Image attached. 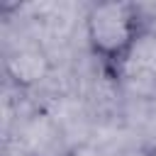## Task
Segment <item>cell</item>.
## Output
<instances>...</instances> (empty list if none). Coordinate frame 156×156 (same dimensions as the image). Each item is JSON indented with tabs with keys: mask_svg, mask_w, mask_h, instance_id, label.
Instances as JSON below:
<instances>
[{
	"mask_svg": "<svg viewBox=\"0 0 156 156\" xmlns=\"http://www.w3.org/2000/svg\"><path fill=\"white\" fill-rule=\"evenodd\" d=\"M44 56L37 49H20L17 54L7 56V71L17 83H32L37 80L44 71Z\"/></svg>",
	"mask_w": 156,
	"mask_h": 156,
	"instance_id": "cell-2",
	"label": "cell"
},
{
	"mask_svg": "<svg viewBox=\"0 0 156 156\" xmlns=\"http://www.w3.org/2000/svg\"><path fill=\"white\" fill-rule=\"evenodd\" d=\"M85 44L107 80L122 83L127 63L151 32L144 10L127 0H107L88 7L83 20Z\"/></svg>",
	"mask_w": 156,
	"mask_h": 156,
	"instance_id": "cell-1",
	"label": "cell"
}]
</instances>
